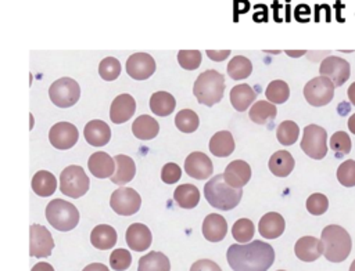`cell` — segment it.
<instances>
[{
	"instance_id": "55",
	"label": "cell",
	"mask_w": 355,
	"mask_h": 271,
	"mask_svg": "<svg viewBox=\"0 0 355 271\" xmlns=\"http://www.w3.org/2000/svg\"><path fill=\"white\" fill-rule=\"evenodd\" d=\"M278 271H285V270H278Z\"/></svg>"
},
{
	"instance_id": "31",
	"label": "cell",
	"mask_w": 355,
	"mask_h": 271,
	"mask_svg": "<svg viewBox=\"0 0 355 271\" xmlns=\"http://www.w3.org/2000/svg\"><path fill=\"white\" fill-rule=\"evenodd\" d=\"M132 132H133L135 137H138L139 140H144L146 141V140L154 139L158 134L160 125L150 115H140L139 118H136L133 121Z\"/></svg>"
},
{
	"instance_id": "36",
	"label": "cell",
	"mask_w": 355,
	"mask_h": 271,
	"mask_svg": "<svg viewBox=\"0 0 355 271\" xmlns=\"http://www.w3.org/2000/svg\"><path fill=\"white\" fill-rule=\"evenodd\" d=\"M252 64L244 56H236L228 64V73L233 80H241L251 75Z\"/></svg>"
},
{
	"instance_id": "52",
	"label": "cell",
	"mask_w": 355,
	"mask_h": 271,
	"mask_svg": "<svg viewBox=\"0 0 355 271\" xmlns=\"http://www.w3.org/2000/svg\"><path fill=\"white\" fill-rule=\"evenodd\" d=\"M348 129L352 134H355V114H352L349 118H348Z\"/></svg>"
},
{
	"instance_id": "25",
	"label": "cell",
	"mask_w": 355,
	"mask_h": 271,
	"mask_svg": "<svg viewBox=\"0 0 355 271\" xmlns=\"http://www.w3.org/2000/svg\"><path fill=\"white\" fill-rule=\"evenodd\" d=\"M255 97L252 87L246 83L237 84L230 90V103L239 113H244L255 102Z\"/></svg>"
},
{
	"instance_id": "14",
	"label": "cell",
	"mask_w": 355,
	"mask_h": 271,
	"mask_svg": "<svg viewBox=\"0 0 355 271\" xmlns=\"http://www.w3.org/2000/svg\"><path fill=\"white\" fill-rule=\"evenodd\" d=\"M127 72L135 80H146L155 72V61L147 53H135L127 61Z\"/></svg>"
},
{
	"instance_id": "32",
	"label": "cell",
	"mask_w": 355,
	"mask_h": 271,
	"mask_svg": "<svg viewBox=\"0 0 355 271\" xmlns=\"http://www.w3.org/2000/svg\"><path fill=\"white\" fill-rule=\"evenodd\" d=\"M138 271H171V263L164 253L150 252L139 259Z\"/></svg>"
},
{
	"instance_id": "2",
	"label": "cell",
	"mask_w": 355,
	"mask_h": 271,
	"mask_svg": "<svg viewBox=\"0 0 355 271\" xmlns=\"http://www.w3.org/2000/svg\"><path fill=\"white\" fill-rule=\"evenodd\" d=\"M243 190L229 186L224 174L214 176L204 186V197L207 202L219 211H232L241 201Z\"/></svg>"
},
{
	"instance_id": "12",
	"label": "cell",
	"mask_w": 355,
	"mask_h": 271,
	"mask_svg": "<svg viewBox=\"0 0 355 271\" xmlns=\"http://www.w3.org/2000/svg\"><path fill=\"white\" fill-rule=\"evenodd\" d=\"M319 73L321 76L330 79L336 87H340L349 79L351 67L344 58L329 56L321 62Z\"/></svg>"
},
{
	"instance_id": "39",
	"label": "cell",
	"mask_w": 355,
	"mask_h": 271,
	"mask_svg": "<svg viewBox=\"0 0 355 271\" xmlns=\"http://www.w3.org/2000/svg\"><path fill=\"white\" fill-rule=\"evenodd\" d=\"M255 228H254V223L250 219H239L232 228V235L233 238L240 242V244H248L252 237H254Z\"/></svg>"
},
{
	"instance_id": "6",
	"label": "cell",
	"mask_w": 355,
	"mask_h": 271,
	"mask_svg": "<svg viewBox=\"0 0 355 271\" xmlns=\"http://www.w3.org/2000/svg\"><path fill=\"white\" fill-rule=\"evenodd\" d=\"M91 187V180L80 166H67L60 174V190L69 198L83 197Z\"/></svg>"
},
{
	"instance_id": "29",
	"label": "cell",
	"mask_w": 355,
	"mask_h": 271,
	"mask_svg": "<svg viewBox=\"0 0 355 271\" xmlns=\"http://www.w3.org/2000/svg\"><path fill=\"white\" fill-rule=\"evenodd\" d=\"M294 158L289 151H277L270 159V170L278 177H288L294 169Z\"/></svg>"
},
{
	"instance_id": "22",
	"label": "cell",
	"mask_w": 355,
	"mask_h": 271,
	"mask_svg": "<svg viewBox=\"0 0 355 271\" xmlns=\"http://www.w3.org/2000/svg\"><path fill=\"white\" fill-rule=\"evenodd\" d=\"M89 172L98 178L111 177L116 172V161L106 152H95L89 156L87 161Z\"/></svg>"
},
{
	"instance_id": "48",
	"label": "cell",
	"mask_w": 355,
	"mask_h": 271,
	"mask_svg": "<svg viewBox=\"0 0 355 271\" xmlns=\"http://www.w3.org/2000/svg\"><path fill=\"white\" fill-rule=\"evenodd\" d=\"M230 51L229 50H222V51H214V50H207V56L214 60V61H222L229 57Z\"/></svg>"
},
{
	"instance_id": "34",
	"label": "cell",
	"mask_w": 355,
	"mask_h": 271,
	"mask_svg": "<svg viewBox=\"0 0 355 271\" xmlns=\"http://www.w3.org/2000/svg\"><path fill=\"white\" fill-rule=\"evenodd\" d=\"M176 102L172 95L166 92H157L150 99V110L158 117H168L173 113Z\"/></svg>"
},
{
	"instance_id": "3",
	"label": "cell",
	"mask_w": 355,
	"mask_h": 271,
	"mask_svg": "<svg viewBox=\"0 0 355 271\" xmlns=\"http://www.w3.org/2000/svg\"><path fill=\"white\" fill-rule=\"evenodd\" d=\"M225 87V76L215 69H207L196 79L193 95L200 104L213 107L222 100Z\"/></svg>"
},
{
	"instance_id": "46",
	"label": "cell",
	"mask_w": 355,
	"mask_h": 271,
	"mask_svg": "<svg viewBox=\"0 0 355 271\" xmlns=\"http://www.w3.org/2000/svg\"><path fill=\"white\" fill-rule=\"evenodd\" d=\"M182 177V170L176 163H166L161 170V180L165 185H175Z\"/></svg>"
},
{
	"instance_id": "17",
	"label": "cell",
	"mask_w": 355,
	"mask_h": 271,
	"mask_svg": "<svg viewBox=\"0 0 355 271\" xmlns=\"http://www.w3.org/2000/svg\"><path fill=\"white\" fill-rule=\"evenodd\" d=\"M136 111V102L131 95H120L110 107V119L120 125L128 122Z\"/></svg>"
},
{
	"instance_id": "8",
	"label": "cell",
	"mask_w": 355,
	"mask_h": 271,
	"mask_svg": "<svg viewBox=\"0 0 355 271\" xmlns=\"http://www.w3.org/2000/svg\"><path fill=\"white\" fill-rule=\"evenodd\" d=\"M334 84L325 76L311 79L304 87V97L312 107H323L333 100Z\"/></svg>"
},
{
	"instance_id": "1",
	"label": "cell",
	"mask_w": 355,
	"mask_h": 271,
	"mask_svg": "<svg viewBox=\"0 0 355 271\" xmlns=\"http://www.w3.org/2000/svg\"><path fill=\"white\" fill-rule=\"evenodd\" d=\"M226 257L233 271H266L275 261V250L263 241H252L230 245Z\"/></svg>"
},
{
	"instance_id": "24",
	"label": "cell",
	"mask_w": 355,
	"mask_h": 271,
	"mask_svg": "<svg viewBox=\"0 0 355 271\" xmlns=\"http://www.w3.org/2000/svg\"><path fill=\"white\" fill-rule=\"evenodd\" d=\"M114 161H116V172L110 177L111 182L118 186L129 183L136 174V165L133 159L128 155H117Z\"/></svg>"
},
{
	"instance_id": "20",
	"label": "cell",
	"mask_w": 355,
	"mask_h": 271,
	"mask_svg": "<svg viewBox=\"0 0 355 271\" xmlns=\"http://www.w3.org/2000/svg\"><path fill=\"white\" fill-rule=\"evenodd\" d=\"M294 252L301 261L311 263L323 255V244L315 237H303L296 242Z\"/></svg>"
},
{
	"instance_id": "53",
	"label": "cell",
	"mask_w": 355,
	"mask_h": 271,
	"mask_svg": "<svg viewBox=\"0 0 355 271\" xmlns=\"http://www.w3.org/2000/svg\"><path fill=\"white\" fill-rule=\"evenodd\" d=\"M289 56H294V57H297V56H303L304 54V51H300V53H292V51H286Z\"/></svg>"
},
{
	"instance_id": "19",
	"label": "cell",
	"mask_w": 355,
	"mask_h": 271,
	"mask_svg": "<svg viewBox=\"0 0 355 271\" xmlns=\"http://www.w3.org/2000/svg\"><path fill=\"white\" fill-rule=\"evenodd\" d=\"M285 228H286L285 219L282 217V215L277 212H270L263 215L258 223V231L261 237L266 239H275L281 237L285 233Z\"/></svg>"
},
{
	"instance_id": "44",
	"label": "cell",
	"mask_w": 355,
	"mask_h": 271,
	"mask_svg": "<svg viewBox=\"0 0 355 271\" xmlns=\"http://www.w3.org/2000/svg\"><path fill=\"white\" fill-rule=\"evenodd\" d=\"M132 264V256L127 249H116L110 256V266L116 271H125Z\"/></svg>"
},
{
	"instance_id": "50",
	"label": "cell",
	"mask_w": 355,
	"mask_h": 271,
	"mask_svg": "<svg viewBox=\"0 0 355 271\" xmlns=\"http://www.w3.org/2000/svg\"><path fill=\"white\" fill-rule=\"evenodd\" d=\"M31 271H54L53 266L49 264V263H45V261H41V263H36Z\"/></svg>"
},
{
	"instance_id": "16",
	"label": "cell",
	"mask_w": 355,
	"mask_h": 271,
	"mask_svg": "<svg viewBox=\"0 0 355 271\" xmlns=\"http://www.w3.org/2000/svg\"><path fill=\"white\" fill-rule=\"evenodd\" d=\"M224 178L229 186L235 189H243L251 178V167L247 162L236 159L226 166L224 172Z\"/></svg>"
},
{
	"instance_id": "26",
	"label": "cell",
	"mask_w": 355,
	"mask_h": 271,
	"mask_svg": "<svg viewBox=\"0 0 355 271\" xmlns=\"http://www.w3.org/2000/svg\"><path fill=\"white\" fill-rule=\"evenodd\" d=\"M57 180L53 173L47 170H39L32 177V190L39 197H50L56 193Z\"/></svg>"
},
{
	"instance_id": "42",
	"label": "cell",
	"mask_w": 355,
	"mask_h": 271,
	"mask_svg": "<svg viewBox=\"0 0 355 271\" xmlns=\"http://www.w3.org/2000/svg\"><path fill=\"white\" fill-rule=\"evenodd\" d=\"M99 73L102 79L111 82L116 80L121 73V64L114 57H106L99 65Z\"/></svg>"
},
{
	"instance_id": "28",
	"label": "cell",
	"mask_w": 355,
	"mask_h": 271,
	"mask_svg": "<svg viewBox=\"0 0 355 271\" xmlns=\"http://www.w3.org/2000/svg\"><path fill=\"white\" fill-rule=\"evenodd\" d=\"M210 151L218 158L229 156L235 151V140L230 132L222 130L215 133L210 140Z\"/></svg>"
},
{
	"instance_id": "4",
	"label": "cell",
	"mask_w": 355,
	"mask_h": 271,
	"mask_svg": "<svg viewBox=\"0 0 355 271\" xmlns=\"http://www.w3.org/2000/svg\"><path fill=\"white\" fill-rule=\"evenodd\" d=\"M321 241L323 244V256L327 259V261L341 263L351 253V237L341 226H326L322 231Z\"/></svg>"
},
{
	"instance_id": "10",
	"label": "cell",
	"mask_w": 355,
	"mask_h": 271,
	"mask_svg": "<svg viewBox=\"0 0 355 271\" xmlns=\"http://www.w3.org/2000/svg\"><path fill=\"white\" fill-rule=\"evenodd\" d=\"M142 205V198L133 189L120 187L116 190L110 198L111 209L120 216H132L139 212Z\"/></svg>"
},
{
	"instance_id": "40",
	"label": "cell",
	"mask_w": 355,
	"mask_h": 271,
	"mask_svg": "<svg viewBox=\"0 0 355 271\" xmlns=\"http://www.w3.org/2000/svg\"><path fill=\"white\" fill-rule=\"evenodd\" d=\"M351 148H352V144H351V139H349L348 133L336 132L330 137V150L334 152V155L337 158H341V156L349 154Z\"/></svg>"
},
{
	"instance_id": "33",
	"label": "cell",
	"mask_w": 355,
	"mask_h": 271,
	"mask_svg": "<svg viewBox=\"0 0 355 271\" xmlns=\"http://www.w3.org/2000/svg\"><path fill=\"white\" fill-rule=\"evenodd\" d=\"M278 110L275 104L268 102H257L250 110V119L257 125H266L277 118Z\"/></svg>"
},
{
	"instance_id": "38",
	"label": "cell",
	"mask_w": 355,
	"mask_h": 271,
	"mask_svg": "<svg viewBox=\"0 0 355 271\" xmlns=\"http://www.w3.org/2000/svg\"><path fill=\"white\" fill-rule=\"evenodd\" d=\"M300 129L296 122L285 121L278 126L277 137L282 145H293L299 140Z\"/></svg>"
},
{
	"instance_id": "54",
	"label": "cell",
	"mask_w": 355,
	"mask_h": 271,
	"mask_svg": "<svg viewBox=\"0 0 355 271\" xmlns=\"http://www.w3.org/2000/svg\"><path fill=\"white\" fill-rule=\"evenodd\" d=\"M348 271H355V260L351 263V266H349V270Z\"/></svg>"
},
{
	"instance_id": "11",
	"label": "cell",
	"mask_w": 355,
	"mask_h": 271,
	"mask_svg": "<svg viewBox=\"0 0 355 271\" xmlns=\"http://www.w3.org/2000/svg\"><path fill=\"white\" fill-rule=\"evenodd\" d=\"M53 249L54 241L50 231L41 224H32L30 227V255L36 259L49 257Z\"/></svg>"
},
{
	"instance_id": "47",
	"label": "cell",
	"mask_w": 355,
	"mask_h": 271,
	"mask_svg": "<svg viewBox=\"0 0 355 271\" xmlns=\"http://www.w3.org/2000/svg\"><path fill=\"white\" fill-rule=\"evenodd\" d=\"M191 271H222V268L213 260L202 259L192 264Z\"/></svg>"
},
{
	"instance_id": "15",
	"label": "cell",
	"mask_w": 355,
	"mask_h": 271,
	"mask_svg": "<svg viewBox=\"0 0 355 271\" xmlns=\"http://www.w3.org/2000/svg\"><path fill=\"white\" fill-rule=\"evenodd\" d=\"M185 170L193 178L206 180L211 177L214 172V165L204 152H192L185 161Z\"/></svg>"
},
{
	"instance_id": "51",
	"label": "cell",
	"mask_w": 355,
	"mask_h": 271,
	"mask_svg": "<svg viewBox=\"0 0 355 271\" xmlns=\"http://www.w3.org/2000/svg\"><path fill=\"white\" fill-rule=\"evenodd\" d=\"M347 95H348V100L349 103L355 107V82L352 84H349L348 90H347Z\"/></svg>"
},
{
	"instance_id": "21",
	"label": "cell",
	"mask_w": 355,
	"mask_h": 271,
	"mask_svg": "<svg viewBox=\"0 0 355 271\" xmlns=\"http://www.w3.org/2000/svg\"><path fill=\"white\" fill-rule=\"evenodd\" d=\"M83 134H85V140L91 145L103 147L111 139V129L106 122L95 119L86 123Z\"/></svg>"
},
{
	"instance_id": "41",
	"label": "cell",
	"mask_w": 355,
	"mask_h": 271,
	"mask_svg": "<svg viewBox=\"0 0 355 271\" xmlns=\"http://www.w3.org/2000/svg\"><path fill=\"white\" fill-rule=\"evenodd\" d=\"M337 180L344 187H355V161L348 159L337 169Z\"/></svg>"
},
{
	"instance_id": "18",
	"label": "cell",
	"mask_w": 355,
	"mask_h": 271,
	"mask_svg": "<svg viewBox=\"0 0 355 271\" xmlns=\"http://www.w3.org/2000/svg\"><path fill=\"white\" fill-rule=\"evenodd\" d=\"M127 244L135 252L147 250L153 242L151 231L142 223H133L127 230Z\"/></svg>"
},
{
	"instance_id": "37",
	"label": "cell",
	"mask_w": 355,
	"mask_h": 271,
	"mask_svg": "<svg viewBox=\"0 0 355 271\" xmlns=\"http://www.w3.org/2000/svg\"><path fill=\"white\" fill-rule=\"evenodd\" d=\"M175 125L184 133H193L199 129L200 119L199 115L192 110H182L178 113L175 118Z\"/></svg>"
},
{
	"instance_id": "35",
	"label": "cell",
	"mask_w": 355,
	"mask_h": 271,
	"mask_svg": "<svg viewBox=\"0 0 355 271\" xmlns=\"http://www.w3.org/2000/svg\"><path fill=\"white\" fill-rule=\"evenodd\" d=\"M265 96L272 104H283L290 97L289 84L283 80H272L265 90Z\"/></svg>"
},
{
	"instance_id": "5",
	"label": "cell",
	"mask_w": 355,
	"mask_h": 271,
	"mask_svg": "<svg viewBox=\"0 0 355 271\" xmlns=\"http://www.w3.org/2000/svg\"><path fill=\"white\" fill-rule=\"evenodd\" d=\"M46 219L58 231H71L79 223V212L75 205L64 200H53L46 207Z\"/></svg>"
},
{
	"instance_id": "9",
	"label": "cell",
	"mask_w": 355,
	"mask_h": 271,
	"mask_svg": "<svg viewBox=\"0 0 355 271\" xmlns=\"http://www.w3.org/2000/svg\"><path fill=\"white\" fill-rule=\"evenodd\" d=\"M301 150L312 159H322L327 154V133L318 125H308L304 129Z\"/></svg>"
},
{
	"instance_id": "45",
	"label": "cell",
	"mask_w": 355,
	"mask_h": 271,
	"mask_svg": "<svg viewBox=\"0 0 355 271\" xmlns=\"http://www.w3.org/2000/svg\"><path fill=\"white\" fill-rule=\"evenodd\" d=\"M327 208H329V201H327V197L323 194L315 193L307 200V211L314 216L323 215L327 211Z\"/></svg>"
},
{
	"instance_id": "7",
	"label": "cell",
	"mask_w": 355,
	"mask_h": 271,
	"mask_svg": "<svg viewBox=\"0 0 355 271\" xmlns=\"http://www.w3.org/2000/svg\"><path fill=\"white\" fill-rule=\"evenodd\" d=\"M49 96L56 107L68 108L78 103L80 97V87L78 82L71 78H60L50 86Z\"/></svg>"
},
{
	"instance_id": "30",
	"label": "cell",
	"mask_w": 355,
	"mask_h": 271,
	"mask_svg": "<svg viewBox=\"0 0 355 271\" xmlns=\"http://www.w3.org/2000/svg\"><path fill=\"white\" fill-rule=\"evenodd\" d=\"M173 200L184 209H193L200 202V191L193 185L178 186V189L173 191Z\"/></svg>"
},
{
	"instance_id": "13",
	"label": "cell",
	"mask_w": 355,
	"mask_h": 271,
	"mask_svg": "<svg viewBox=\"0 0 355 271\" xmlns=\"http://www.w3.org/2000/svg\"><path fill=\"white\" fill-rule=\"evenodd\" d=\"M49 140L57 150H69L78 143L79 133L72 123L58 122L50 129Z\"/></svg>"
},
{
	"instance_id": "49",
	"label": "cell",
	"mask_w": 355,
	"mask_h": 271,
	"mask_svg": "<svg viewBox=\"0 0 355 271\" xmlns=\"http://www.w3.org/2000/svg\"><path fill=\"white\" fill-rule=\"evenodd\" d=\"M82 271H110L109 267L106 264H102V263H92L86 266Z\"/></svg>"
},
{
	"instance_id": "27",
	"label": "cell",
	"mask_w": 355,
	"mask_h": 271,
	"mask_svg": "<svg viewBox=\"0 0 355 271\" xmlns=\"http://www.w3.org/2000/svg\"><path fill=\"white\" fill-rule=\"evenodd\" d=\"M91 242L96 249L107 250L117 244V231L109 224L96 226L91 234Z\"/></svg>"
},
{
	"instance_id": "23",
	"label": "cell",
	"mask_w": 355,
	"mask_h": 271,
	"mask_svg": "<svg viewBox=\"0 0 355 271\" xmlns=\"http://www.w3.org/2000/svg\"><path fill=\"white\" fill-rule=\"evenodd\" d=\"M228 223L218 213L208 215L203 222V235L210 242H219L226 237Z\"/></svg>"
},
{
	"instance_id": "43",
	"label": "cell",
	"mask_w": 355,
	"mask_h": 271,
	"mask_svg": "<svg viewBox=\"0 0 355 271\" xmlns=\"http://www.w3.org/2000/svg\"><path fill=\"white\" fill-rule=\"evenodd\" d=\"M178 62L188 71H195L202 64V53L199 50H181L178 53Z\"/></svg>"
}]
</instances>
